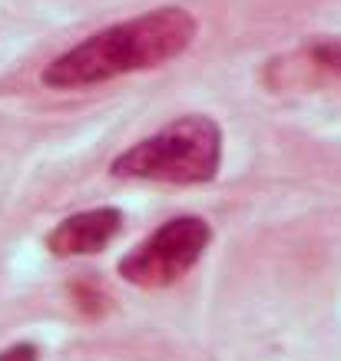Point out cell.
Returning <instances> with one entry per match:
<instances>
[{"label":"cell","instance_id":"6","mask_svg":"<svg viewBox=\"0 0 341 361\" xmlns=\"http://www.w3.org/2000/svg\"><path fill=\"white\" fill-rule=\"evenodd\" d=\"M305 63L318 73H328V77H338L341 80V40H311L305 50Z\"/></svg>","mask_w":341,"mask_h":361},{"label":"cell","instance_id":"1","mask_svg":"<svg viewBox=\"0 0 341 361\" xmlns=\"http://www.w3.org/2000/svg\"><path fill=\"white\" fill-rule=\"evenodd\" d=\"M199 40V17L182 4H163L126 20L106 23L50 56L40 70V87L80 93L116 83L123 77L153 73L176 63Z\"/></svg>","mask_w":341,"mask_h":361},{"label":"cell","instance_id":"3","mask_svg":"<svg viewBox=\"0 0 341 361\" xmlns=\"http://www.w3.org/2000/svg\"><path fill=\"white\" fill-rule=\"evenodd\" d=\"M212 226L202 216H176L153 229L116 262V275L136 288H166L186 279L206 255Z\"/></svg>","mask_w":341,"mask_h":361},{"label":"cell","instance_id":"4","mask_svg":"<svg viewBox=\"0 0 341 361\" xmlns=\"http://www.w3.org/2000/svg\"><path fill=\"white\" fill-rule=\"evenodd\" d=\"M123 209L116 206H93L83 212H73L46 232V252L56 259H83V255H99L110 249L123 232Z\"/></svg>","mask_w":341,"mask_h":361},{"label":"cell","instance_id":"2","mask_svg":"<svg viewBox=\"0 0 341 361\" xmlns=\"http://www.w3.org/2000/svg\"><path fill=\"white\" fill-rule=\"evenodd\" d=\"M222 156L225 133L219 120L206 113H186L113 156L110 176L126 183L206 186L219 176Z\"/></svg>","mask_w":341,"mask_h":361},{"label":"cell","instance_id":"5","mask_svg":"<svg viewBox=\"0 0 341 361\" xmlns=\"http://www.w3.org/2000/svg\"><path fill=\"white\" fill-rule=\"evenodd\" d=\"M70 302H73V308H77L80 315H87V318H97L110 308V295L103 292V285L97 279H77V282L70 285Z\"/></svg>","mask_w":341,"mask_h":361},{"label":"cell","instance_id":"7","mask_svg":"<svg viewBox=\"0 0 341 361\" xmlns=\"http://www.w3.org/2000/svg\"><path fill=\"white\" fill-rule=\"evenodd\" d=\"M0 361H40V348L33 341H13L0 351Z\"/></svg>","mask_w":341,"mask_h":361}]
</instances>
